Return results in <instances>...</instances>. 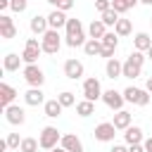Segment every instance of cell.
I'll return each mask as SVG.
<instances>
[{
  "label": "cell",
  "mask_w": 152,
  "mask_h": 152,
  "mask_svg": "<svg viewBox=\"0 0 152 152\" xmlns=\"http://www.w3.org/2000/svg\"><path fill=\"white\" fill-rule=\"evenodd\" d=\"M62 102L55 97V100H45V104H43V112H45V116H50V119H57L59 114H62Z\"/></svg>",
  "instance_id": "22"
},
{
  "label": "cell",
  "mask_w": 152,
  "mask_h": 152,
  "mask_svg": "<svg viewBox=\"0 0 152 152\" xmlns=\"http://www.w3.org/2000/svg\"><path fill=\"white\" fill-rule=\"evenodd\" d=\"M131 121H133V114L131 112H126V109H119L116 114H114V126H116V131H126L128 126H131Z\"/></svg>",
  "instance_id": "20"
},
{
  "label": "cell",
  "mask_w": 152,
  "mask_h": 152,
  "mask_svg": "<svg viewBox=\"0 0 152 152\" xmlns=\"http://www.w3.org/2000/svg\"><path fill=\"white\" fill-rule=\"evenodd\" d=\"M104 33H107V26H104V21H102V19H93V21H90V26H88V36L100 40Z\"/></svg>",
  "instance_id": "24"
},
{
  "label": "cell",
  "mask_w": 152,
  "mask_h": 152,
  "mask_svg": "<svg viewBox=\"0 0 152 152\" xmlns=\"http://www.w3.org/2000/svg\"><path fill=\"white\" fill-rule=\"evenodd\" d=\"M28 7V0H10V10L12 12H24Z\"/></svg>",
  "instance_id": "36"
},
{
  "label": "cell",
  "mask_w": 152,
  "mask_h": 152,
  "mask_svg": "<svg viewBox=\"0 0 152 152\" xmlns=\"http://www.w3.org/2000/svg\"><path fill=\"white\" fill-rule=\"evenodd\" d=\"M95 10L102 14V12H107V10H112V0H95Z\"/></svg>",
  "instance_id": "37"
},
{
  "label": "cell",
  "mask_w": 152,
  "mask_h": 152,
  "mask_svg": "<svg viewBox=\"0 0 152 152\" xmlns=\"http://www.w3.org/2000/svg\"><path fill=\"white\" fill-rule=\"evenodd\" d=\"M142 145H145V150H147V152H152V135H150V138H147Z\"/></svg>",
  "instance_id": "42"
},
{
  "label": "cell",
  "mask_w": 152,
  "mask_h": 152,
  "mask_svg": "<svg viewBox=\"0 0 152 152\" xmlns=\"http://www.w3.org/2000/svg\"><path fill=\"white\" fill-rule=\"evenodd\" d=\"M145 59H147L145 52L133 50V52L126 57V62H124V76H126V78H138V76L142 74V64H145Z\"/></svg>",
  "instance_id": "2"
},
{
  "label": "cell",
  "mask_w": 152,
  "mask_h": 152,
  "mask_svg": "<svg viewBox=\"0 0 152 152\" xmlns=\"http://www.w3.org/2000/svg\"><path fill=\"white\" fill-rule=\"evenodd\" d=\"M140 2H142V5H152V0H140Z\"/></svg>",
  "instance_id": "46"
},
{
  "label": "cell",
  "mask_w": 152,
  "mask_h": 152,
  "mask_svg": "<svg viewBox=\"0 0 152 152\" xmlns=\"http://www.w3.org/2000/svg\"><path fill=\"white\" fill-rule=\"evenodd\" d=\"M64 31H66V45L69 48H78V45H86V31H83V24H81V19H69L66 21V26H64Z\"/></svg>",
  "instance_id": "1"
},
{
  "label": "cell",
  "mask_w": 152,
  "mask_h": 152,
  "mask_svg": "<svg viewBox=\"0 0 152 152\" xmlns=\"http://www.w3.org/2000/svg\"><path fill=\"white\" fill-rule=\"evenodd\" d=\"M124 140H126L128 145L145 142V140H142V128H140V126H128V128L124 131Z\"/></svg>",
  "instance_id": "23"
},
{
  "label": "cell",
  "mask_w": 152,
  "mask_h": 152,
  "mask_svg": "<svg viewBox=\"0 0 152 152\" xmlns=\"http://www.w3.org/2000/svg\"><path fill=\"white\" fill-rule=\"evenodd\" d=\"M145 90H147V93H150V95H152V76H150V78H147V81H145Z\"/></svg>",
  "instance_id": "41"
},
{
  "label": "cell",
  "mask_w": 152,
  "mask_h": 152,
  "mask_svg": "<svg viewBox=\"0 0 152 152\" xmlns=\"http://www.w3.org/2000/svg\"><path fill=\"white\" fill-rule=\"evenodd\" d=\"M14 97H17V90L10 86V83H0V104H2V109L5 107H10L12 102H14Z\"/></svg>",
  "instance_id": "18"
},
{
  "label": "cell",
  "mask_w": 152,
  "mask_h": 152,
  "mask_svg": "<svg viewBox=\"0 0 152 152\" xmlns=\"http://www.w3.org/2000/svg\"><path fill=\"white\" fill-rule=\"evenodd\" d=\"M124 97H126V102H131V104H138V107H147V104H150V93H147L145 88L128 86V88L124 90Z\"/></svg>",
  "instance_id": "5"
},
{
  "label": "cell",
  "mask_w": 152,
  "mask_h": 152,
  "mask_svg": "<svg viewBox=\"0 0 152 152\" xmlns=\"http://www.w3.org/2000/svg\"><path fill=\"white\" fill-rule=\"evenodd\" d=\"M50 152H69V150H64L62 145H57V147H55V150H50Z\"/></svg>",
  "instance_id": "44"
},
{
  "label": "cell",
  "mask_w": 152,
  "mask_h": 152,
  "mask_svg": "<svg viewBox=\"0 0 152 152\" xmlns=\"http://www.w3.org/2000/svg\"><path fill=\"white\" fill-rule=\"evenodd\" d=\"M66 21H69V17L62 12V10H52L50 14H48V24H50V28H64L66 26Z\"/></svg>",
  "instance_id": "16"
},
{
  "label": "cell",
  "mask_w": 152,
  "mask_h": 152,
  "mask_svg": "<svg viewBox=\"0 0 152 152\" xmlns=\"http://www.w3.org/2000/svg\"><path fill=\"white\" fill-rule=\"evenodd\" d=\"M104 74H107V78H119V76H124V62H119L116 57H112V59H107V64H104Z\"/></svg>",
  "instance_id": "14"
},
{
  "label": "cell",
  "mask_w": 152,
  "mask_h": 152,
  "mask_svg": "<svg viewBox=\"0 0 152 152\" xmlns=\"http://www.w3.org/2000/svg\"><path fill=\"white\" fill-rule=\"evenodd\" d=\"M24 102H26L28 107H38V104H45V95H43L40 88H28V90L24 93Z\"/></svg>",
  "instance_id": "15"
},
{
  "label": "cell",
  "mask_w": 152,
  "mask_h": 152,
  "mask_svg": "<svg viewBox=\"0 0 152 152\" xmlns=\"http://www.w3.org/2000/svg\"><path fill=\"white\" fill-rule=\"evenodd\" d=\"M40 52H43V48L26 45V48H24V52H21V59H24V64H36V62H38V57H40Z\"/></svg>",
  "instance_id": "25"
},
{
  "label": "cell",
  "mask_w": 152,
  "mask_h": 152,
  "mask_svg": "<svg viewBox=\"0 0 152 152\" xmlns=\"http://www.w3.org/2000/svg\"><path fill=\"white\" fill-rule=\"evenodd\" d=\"M109 152H128V147H124V145H114Z\"/></svg>",
  "instance_id": "40"
},
{
  "label": "cell",
  "mask_w": 152,
  "mask_h": 152,
  "mask_svg": "<svg viewBox=\"0 0 152 152\" xmlns=\"http://www.w3.org/2000/svg\"><path fill=\"white\" fill-rule=\"evenodd\" d=\"M5 140H7V147H10V150H19V145H21L24 138H19V133H7Z\"/></svg>",
  "instance_id": "35"
},
{
  "label": "cell",
  "mask_w": 152,
  "mask_h": 152,
  "mask_svg": "<svg viewBox=\"0 0 152 152\" xmlns=\"http://www.w3.org/2000/svg\"><path fill=\"white\" fill-rule=\"evenodd\" d=\"M93 135H95V140H97V142H112V140H114V135H116V126H114L112 121H102V124H97V126H95Z\"/></svg>",
  "instance_id": "8"
},
{
  "label": "cell",
  "mask_w": 152,
  "mask_h": 152,
  "mask_svg": "<svg viewBox=\"0 0 152 152\" xmlns=\"http://www.w3.org/2000/svg\"><path fill=\"white\" fill-rule=\"evenodd\" d=\"M102 102L109 107V109H114V112H119V109H124V102H126V97H124V93H119V90H104L102 93Z\"/></svg>",
  "instance_id": "9"
},
{
  "label": "cell",
  "mask_w": 152,
  "mask_h": 152,
  "mask_svg": "<svg viewBox=\"0 0 152 152\" xmlns=\"http://www.w3.org/2000/svg\"><path fill=\"white\" fill-rule=\"evenodd\" d=\"M10 7V0H0V10H7Z\"/></svg>",
  "instance_id": "43"
},
{
  "label": "cell",
  "mask_w": 152,
  "mask_h": 152,
  "mask_svg": "<svg viewBox=\"0 0 152 152\" xmlns=\"http://www.w3.org/2000/svg\"><path fill=\"white\" fill-rule=\"evenodd\" d=\"M17 36V26L12 24L10 14H0V38L2 40H12Z\"/></svg>",
  "instance_id": "12"
},
{
  "label": "cell",
  "mask_w": 152,
  "mask_h": 152,
  "mask_svg": "<svg viewBox=\"0 0 152 152\" xmlns=\"http://www.w3.org/2000/svg\"><path fill=\"white\" fill-rule=\"evenodd\" d=\"M145 55H147V59H152V48H150V50H147Z\"/></svg>",
  "instance_id": "45"
},
{
  "label": "cell",
  "mask_w": 152,
  "mask_h": 152,
  "mask_svg": "<svg viewBox=\"0 0 152 152\" xmlns=\"http://www.w3.org/2000/svg\"><path fill=\"white\" fill-rule=\"evenodd\" d=\"M114 31H116V36H119V38L131 36V33H133V24H131V19H119V21L114 24Z\"/></svg>",
  "instance_id": "28"
},
{
  "label": "cell",
  "mask_w": 152,
  "mask_h": 152,
  "mask_svg": "<svg viewBox=\"0 0 152 152\" xmlns=\"http://www.w3.org/2000/svg\"><path fill=\"white\" fill-rule=\"evenodd\" d=\"M150 21H152V19H150Z\"/></svg>",
  "instance_id": "47"
},
{
  "label": "cell",
  "mask_w": 152,
  "mask_h": 152,
  "mask_svg": "<svg viewBox=\"0 0 152 152\" xmlns=\"http://www.w3.org/2000/svg\"><path fill=\"white\" fill-rule=\"evenodd\" d=\"M119 19H121V17H119V12H116L114 7L107 10V12H102V21H104V26H114Z\"/></svg>",
  "instance_id": "32"
},
{
  "label": "cell",
  "mask_w": 152,
  "mask_h": 152,
  "mask_svg": "<svg viewBox=\"0 0 152 152\" xmlns=\"http://www.w3.org/2000/svg\"><path fill=\"white\" fill-rule=\"evenodd\" d=\"M76 114L78 116H90V114H95V102H90V100H81V102H76Z\"/></svg>",
  "instance_id": "27"
},
{
  "label": "cell",
  "mask_w": 152,
  "mask_h": 152,
  "mask_svg": "<svg viewBox=\"0 0 152 152\" xmlns=\"http://www.w3.org/2000/svg\"><path fill=\"white\" fill-rule=\"evenodd\" d=\"M100 40H102L104 48H114V50H116V45H119V36H116V31H107Z\"/></svg>",
  "instance_id": "31"
},
{
  "label": "cell",
  "mask_w": 152,
  "mask_h": 152,
  "mask_svg": "<svg viewBox=\"0 0 152 152\" xmlns=\"http://www.w3.org/2000/svg\"><path fill=\"white\" fill-rule=\"evenodd\" d=\"M152 48V38H150V33H145V31H140V33H135L133 36V50H140V52H147Z\"/></svg>",
  "instance_id": "19"
},
{
  "label": "cell",
  "mask_w": 152,
  "mask_h": 152,
  "mask_svg": "<svg viewBox=\"0 0 152 152\" xmlns=\"http://www.w3.org/2000/svg\"><path fill=\"white\" fill-rule=\"evenodd\" d=\"M38 147H40V142L36 138H24L19 145V152H38Z\"/></svg>",
  "instance_id": "30"
},
{
  "label": "cell",
  "mask_w": 152,
  "mask_h": 152,
  "mask_svg": "<svg viewBox=\"0 0 152 152\" xmlns=\"http://www.w3.org/2000/svg\"><path fill=\"white\" fill-rule=\"evenodd\" d=\"M21 62H24V59H21L17 52H7L5 59H2V69H5V71H19Z\"/></svg>",
  "instance_id": "21"
},
{
  "label": "cell",
  "mask_w": 152,
  "mask_h": 152,
  "mask_svg": "<svg viewBox=\"0 0 152 152\" xmlns=\"http://www.w3.org/2000/svg\"><path fill=\"white\" fill-rule=\"evenodd\" d=\"M128 152H147L142 142H135V145H128Z\"/></svg>",
  "instance_id": "39"
},
{
  "label": "cell",
  "mask_w": 152,
  "mask_h": 152,
  "mask_svg": "<svg viewBox=\"0 0 152 152\" xmlns=\"http://www.w3.org/2000/svg\"><path fill=\"white\" fill-rule=\"evenodd\" d=\"M40 45H43V52L45 55H57L59 48H62V36L57 28H48L43 36H40Z\"/></svg>",
  "instance_id": "3"
},
{
  "label": "cell",
  "mask_w": 152,
  "mask_h": 152,
  "mask_svg": "<svg viewBox=\"0 0 152 152\" xmlns=\"http://www.w3.org/2000/svg\"><path fill=\"white\" fill-rule=\"evenodd\" d=\"M140 0H112V7L119 12V14H124V12H128L131 7H135Z\"/></svg>",
  "instance_id": "29"
},
{
  "label": "cell",
  "mask_w": 152,
  "mask_h": 152,
  "mask_svg": "<svg viewBox=\"0 0 152 152\" xmlns=\"http://www.w3.org/2000/svg\"><path fill=\"white\" fill-rule=\"evenodd\" d=\"M21 74H24V81H26L31 88H40V86L45 83V74H43V69H40L38 64H26Z\"/></svg>",
  "instance_id": "6"
},
{
  "label": "cell",
  "mask_w": 152,
  "mask_h": 152,
  "mask_svg": "<svg viewBox=\"0 0 152 152\" xmlns=\"http://www.w3.org/2000/svg\"><path fill=\"white\" fill-rule=\"evenodd\" d=\"M38 142H40V147L43 150H55L59 142H62V133L55 128V126H45L43 131H40V135H38Z\"/></svg>",
  "instance_id": "4"
},
{
  "label": "cell",
  "mask_w": 152,
  "mask_h": 152,
  "mask_svg": "<svg viewBox=\"0 0 152 152\" xmlns=\"http://www.w3.org/2000/svg\"><path fill=\"white\" fill-rule=\"evenodd\" d=\"M102 83H100V78H95V76H90V78H86L83 81V97L86 100H90V102H97V100H102Z\"/></svg>",
  "instance_id": "7"
},
{
  "label": "cell",
  "mask_w": 152,
  "mask_h": 152,
  "mask_svg": "<svg viewBox=\"0 0 152 152\" xmlns=\"http://www.w3.org/2000/svg\"><path fill=\"white\" fill-rule=\"evenodd\" d=\"M59 145H62L64 150H69V152H83V142H81V138H78L76 133H64Z\"/></svg>",
  "instance_id": "13"
},
{
  "label": "cell",
  "mask_w": 152,
  "mask_h": 152,
  "mask_svg": "<svg viewBox=\"0 0 152 152\" xmlns=\"http://www.w3.org/2000/svg\"><path fill=\"white\" fill-rule=\"evenodd\" d=\"M2 112H5L7 124H12V126H21V124L26 121V112H24L19 104H10V107H5Z\"/></svg>",
  "instance_id": "10"
},
{
  "label": "cell",
  "mask_w": 152,
  "mask_h": 152,
  "mask_svg": "<svg viewBox=\"0 0 152 152\" xmlns=\"http://www.w3.org/2000/svg\"><path fill=\"white\" fill-rule=\"evenodd\" d=\"M83 74H86L83 62H78V59H66V62H64V76H66V78L78 81V78H83Z\"/></svg>",
  "instance_id": "11"
},
{
  "label": "cell",
  "mask_w": 152,
  "mask_h": 152,
  "mask_svg": "<svg viewBox=\"0 0 152 152\" xmlns=\"http://www.w3.org/2000/svg\"><path fill=\"white\" fill-rule=\"evenodd\" d=\"M28 26H31V33H36V36H43V33L50 28V24H48V17H43V14H36V17H31Z\"/></svg>",
  "instance_id": "17"
},
{
  "label": "cell",
  "mask_w": 152,
  "mask_h": 152,
  "mask_svg": "<svg viewBox=\"0 0 152 152\" xmlns=\"http://www.w3.org/2000/svg\"><path fill=\"white\" fill-rule=\"evenodd\" d=\"M100 57H104V59H112V57H114V48H104V45H102V52H100Z\"/></svg>",
  "instance_id": "38"
},
{
  "label": "cell",
  "mask_w": 152,
  "mask_h": 152,
  "mask_svg": "<svg viewBox=\"0 0 152 152\" xmlns=\"http://www.w3.org/2000/svg\"><path fill=\"white\" fill-rule=\"evenodd\" d=\"M57 100L62 102V107H74V104H76V97H74V93H71V90L59 93V95H57Z\"/></svg>",
  "instance_id": "33"
},
{
  "label": "cell",
  "mask_w": 152,
  "mask_h": 152,
  "mask_svg": "<svg viewBox=\"0 0 152 152\" xmlns=\"http://www.w3.org/2000/svg\"><path fill=\"white\" fill-rule=\"evenodd\" d=\"M55 10H62V12H69L74 7V0H48Z\"/></svg>",
  "instance_id": "34"
},
{
  "label": "cell",
  "mask_w": 152,
  "mask_h": 152,
  "mask_svg": "<svg viewBox=\"0 0 152 152\" xmlns=\"http://www.w3.org/2000/svg\"><path fill=\"white\" fill-rule=\"evenodd\" d=\"M83 50H86L88 57H100V52H102V40H97V38H88L86 45H83Z\"/></svg>",
  "instance_id": "26"
}]
</instances>
